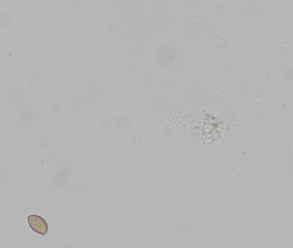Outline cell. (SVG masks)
Returning a JSON list of instances; mask_svg holds the SVG:
<instances>
[{"label":"cell","mask_w":293,"mask_h":248,"mask_svg":"<svg viewBox=\"0 0 293 248\" xmlns=\"http://www.w3.org/2000/svg\"><path fill=\"white\" fill-rule=\"evenodd\" d=\"M28 223L30 228L37 234L45 235L48 232L47 222L41 216L30 215L28 217Z\"/></svg>","instance_id":"obj_1"}]
</instances>
